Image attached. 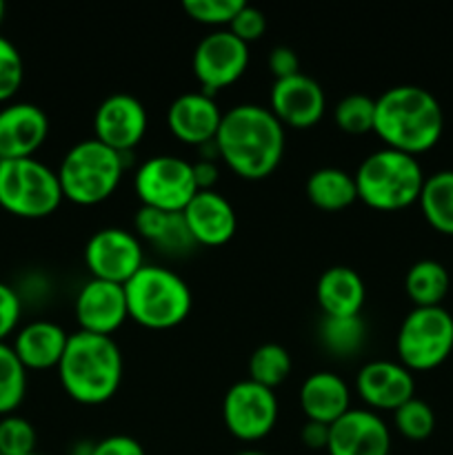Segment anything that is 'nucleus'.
<instances>
[{"mask_svg": "<svg viewBox=\"0 0 453 455\" xmlns=\"http://www.w3.org/2000/svg\"><path fill=\"white\" fill-rule=\"evenodd\" d=\"M238 455H266V453H262V451H256V449H247V451H240Z\"/></svg>", "mask_w": 453, "mask_h": 455, "instance_id": "nucleus-43", "label": "nucleus"}, {"mask_svg": "<svg viewBox=\"0 0 453 455\" xmlns=\"http://www.w3.org/2000/svg\"><path fill=\"white\" fill-rule=\"evenodd\" d=\"M442 132V107L429 89L398 84L376 98L373 133L389 149L417 158L438 145Z\"/></svg>", "mask_w": 453, "mask_h": 455, "instance_id": "nucleus-2", "label": "nucleus"}, {"mask_svg": "<svg viewBox=\"0 0 453 455\" xmlns=\"http://www.w3.org/2000/svg\"><path fill=\"white\" fill-rule=\"evenodd\" d=\"M69 342V333L52 320H31L13 333L12 349L27 371L58 369Z\"/></svg>", "mask_w": 453, "mask_h": 455, "instance_id": "nucleus-21", "label": "nucleus"}, {"mask_svg": "<svg viewBox=\"0 0 453 455\" xmlns=\"http://www.w3.org/2000/svg\"><path fill=\"white\" fill-rule=\"evenodd\" d=\"M133 234L154 244L164 256H187L198 247L182 213L160 212L142 204L133 216Z\"/></svg>", "mask_w": 453, "mask_h": 455, "instance_id": "nucleus-24", "label": "nucleus"}, {"mask_svg": "<svg viewBox=\"0 0 453 455\" xmlns=\"http://www.w3.org/2000/svg\"><path fill=\"white\" fill-rule=\"evenodd\" d=\"M449 287L451 278L447 267L429 258L413 262L404 275V291L416 307H442Z\"/></svg>", "mask_w": 453, "mask_h": 455, "instance_id": "nucleus-26", "label": "nucleus"}, {"mask_svg": "<svg viewBox=\"0 0 453 455\" xmlns=\"http://www.w3.org/2000/svg\"><path fill=\"white\" fill-rule=\"evenodd\" d=\"M34 425L27 418L9 413L0 418V455H29L36 453Z\"/></svg>", "mask_w": 453, "mask_h": 455, "instance_id": "nucleus-33", "label": "nucleus"}, {"mask_svg": "<svg viewBox=\"0 0 453 455\" xmlns=\"http://www.w3.org/2000/svg\"><path fill=\"white\" fill-rule=\"evenodd\" d=\"M58 380L62 391L74 403L98 407L120 391L124 376V360L114 336L76 331L58 364Z\"/></svg>", "mask_w": 453, "mask_h": 455, "instance_id": "nucleus-3", "label": "nucleus"}, {"mask_svg": "<svg viewBox=\"0 0 453 455\" xmlns=\"http://www.w3.org/2000/svg\"><path fill=\"white\" fill-rule=\"evenodd\" d=\"M22 315L20 293L12 284L0 280V342L7 340L12 333L18 331Z\"/></svg>", "mask_w": 453, "mask_h": 455, "instance_id": "nucleus-37", "label": "nucleus"}, {"mask_svg": "<svg viewBox=\"0 0 453 455\" xmlns=\"http://www.w3.org/2000/svg\"><path fill=\"white\" fill-rule=\"evenodd\" d=\"M182 216L198 247H222L238 229L234 204L216 189L198 191L182 209Z\"/></svg>", "mask_w": 453, "mask_h": 455, "instance_id": "nucleus-20", "label": "nucleus"}, {"mask_svg": "<svg viewBox=\"0 0 453 455\" xmlns=\"http://www.w3.org/2000/svg\"><path fill=\"white\" fill-rule=\"evenodd\" d=\"M269 109L282 127L311 129L327 111V96L322 84L306 74L274 80L269 92Z\"/></svg>", "mask_w": 453, "mask_h": 455, "instance_id": "nucleus-14", "label": "nucleus"}, {"mask_svg": "<svg viewBox=\"0 0 453 455\" xmlns=\"http://www.w3.org/2000/svg\"><path fill=\"white\" fill-rule=\"evenodd\" d=\"M354 180L360 203L376 212H400L420 200L426 176L416 156L382 147L358 164Z\"/></svg>", "mask_w": 453, "mask_h": 455, "instance_id": "nucleus-5", "label": "nucleus"}, {"mask_svg": "<svg viewBox=\"0 0 453 455\" xmlns=\"http://www.w3.org/2000/svg\"><path fill=\"white\" fill-rule=\"evenodd\" d=\"M74 315L80 331L114 336L129 320L124 287L107 280L89 278L76 293Z\"/></svg>", "mask_w": 453, "mask_h": 455, "instance_id": "nucleus-15", "label": "nucleus"}, {"mask_svg": "<svg viewBox=\"0 0 453 455\" xmlns=\"http://www.w3.org/2000/svg\"><path fill=\"white\" fill-rule=\"evenodd\" d=\"M91 455H147L142 444L131 435H107L93 443Z\"/></svg>", "mask_w": 453, "mask_h": 455, "instance_id": "nucleus-39", "label": "nucleus"}, {"mask_svg": "<svg viewBox=\"0 0 453 455\" xmlns=\"http://www.w3.org/2000/svg\"><path fill=\"white\" fill-rule=\"evenodd\" d=\"M49 136V116L34 102L0 107V160L34 158Z\"/></svg>", "mask_w": 453, "mask_h": 455, "instance_id": "nucleus-18", "label": "nucleus"}, {"mask_svg": "<svg viewBox=\"0 0 453 455\" xmlns=\"http://www.w3.org/2000/svg\"><path fill=\"white\" fill-rule=\"evenodd\" d=\"M453 351V315L444 307H413L395 336L398 363L409 371H431Z\"/></svg>", "mask_w": 453, "mask_h": 455, "instance_id": "nucleus-8", "label": "nucleus"}, {"mask_svg": "<svg viewBox=\"0 0 453 455\" xmlns=\"http://www.w3.org/2000/svg\"><path fill=\"white\" fill-rule=\"evenodd\" d=\"M244 0H185L182 9L191 20L200 25L216 27V29H226L235 13L242 9Z\"/></svg>", "mask_w": 453, "mask_h": 455, "instance_id": "nucleus-34", "label": "nucleus"}, {"mask_svg": "<svg viewBox=\"0 0 453 455\" xmlns=\"http://www.w3.org/2000/svg\"><path fill=\"white\" fill-rule=\"evenodd\" d=\"M393 425L400 435H404L407 440H413V443H420V440H426L433 434L435 413L425 400L411 398L402 407L395 409Z\"/></svg>", "mask_w": 453, "mask_h": 455, "instance_id": "nucleus-32", "label": "nucleus"}, {"mask_svg": "<svg viewBox=\"0 0 453 455\" xmlns=\"http://www.w3.org/2000/svg\"><path fill=\"white\" fill-rule=\"evenodd\" d=\"M133 191L142 207L182 213L198 194L194 163L171 154L151 156L133 173Z\"/></svg>", "mask_w": 453, "mask_h": 455, "instance_id": "nucleus-9", "label": "nucleus"}, {"mask_svg": "<svg viewBox=\"0 0 453 455\" xmlns=\"http://www.w3.org/2000/svg\"><path fill=\"white\" fill-rule=\"evenodd\" d=\"M284 127L269 107L256 102L234 105L222 116L216 136L220 160L244 180H262L284 158Z\"/></svg>", "mask_w": 453, "mask_h": 455, "instance_id": "nucleus-1", "label": "nucleus"}, {"mask_svg": "<svg viewBox=\"0 0 453 455\" xmlns=\"http://www.w3.org/2000/svg\"><path fill=\"white\" fill-rule=\"evenodd\" d=\"M93 443H78L74 449H71L69 455H91Z\"/></svg>", "mask_w": 453, "mask_h": 455, "instance_id": "nucleus-42", "label": "nucleus"}, {"mask_svg": "<svg viewBox=\"0 0 453 455\" xmlns=\"http://www.w3.org/2000/svg\"><path fill=\"white\" fill-rule=\"evenodd\" d=\"M29 455H43V453H38V451H36V453H29Z\"/></svg>", "mask_w": 453, "mask_h": 455, "instance_id": "nucleus-45", "label": "nucleus"}, {"mask_svg": "<svg viewBox=\"0 0 453 455\" xmlns=\"http://www.w3.org/2000/svg\"><path fill=\"white\" fill-rule=\"evenodd\" d=\"M83 258L91 278L124 284L145 265V249L133 231L105 227L89 235Z\"/></svg>", "mask_w": 453, "mask_h": 455, "instance_id": "nucleus-11", "label": "nucleus"}, {"mask_svg": "<svg viewBox=\"0 0 453 455\" xmlns=\"http://www.w3.org/2000/svg\"><path fill=\"white\" fill-rule=\"evenodd\" d=\"M25 80V62L9 38L0 36V102L7 105Z\"/></svg>", "mask_w": 453, "mask_h": 455, "instance_id": "nucleus-35", "label": "nucleus"}, {"mask_svg": "<svg viewBox=\"0 0 453 455\" xmlns=\"http://www.w3.org/2000/svg\"><path fill=\"white\" fill-rule=\"evenodd\" d=\"M291 369L293 363L289 351L278 342H265L249 358V380L275 391L287 382Z\"/></svg>", "mask_w": 453, "mask_h": 455, "instance_id": "nucleus-29", "label": "nucleus"}, {"mask_svg": "<svg viewBox=\"0 0 453 455\" xmlns=\"http://www.w3.org/2000/svg\"><path fill=\"white\" fill-rule=\"evenodd\" d=\"M369 327L362 315L331 318L322 315L318 324V340L336 358H354L367 345Z\"/></svg>", "mask_w": 453, "mask_h": 455, "instance_id": "nucleus-28", "label": "nucleus"}, {"mask_svg": "<svg viewBox=\"0 0 453 455\" xmlns=\"http://www.w3.org/2000/svg\"><path fill=\"white\" fill-rule=\"evenodd\" d=\"M249 67V44L235 38L229 29H216L204 36L194 49L191 69L204 93L213 96L231 87L244 76Z\"/></svg>", "mask_w": 453, "mask_h": 455, "instance_id": "nucleus-12", "label": "nucleus"}, {"mask_svg": "<svg viewBox=\"0 0 453 455\" xmlns=\"http://www.w3.org/2000/svg\"><path fill=\"white\" fill-rule=\"evenodd\" d=\"M300 409L306 420L331 427L351 409V389L333 371H315L300 387Z\"/></svg>", "mask_w": 453, "mask_h": 455, "instance_id": "nucleus-22", "label": "nucleus"}, {"mask_svg": "<svg viewBox=\"0 0 453 455\" xmlns=\"http://www.w3.org/2000/svg\"><path fill=\"white\" fill-rule=\"evenodd\" d=\"M225 111L218 107L216 98L200 92H187L173 98L167 109V127L185 145L203 147L213 142L220 129Z\"/></svg>", "mask_w": 453, "mask_h": 455, "instance_id": "nucleus-19", "label": "nucleus"}, {"mask_svg": "<svg viewBox=\"0 0 453 455\" xmlns=\"http://www.w3.org/2000/svg\"><path fill=\"white\" fill-rule=\"evenodd\" d=\"M27 395V369L12 345L0 342V418L16 413Z\"/></svg>", "mask_w": 453, "mask_h": 455, "instance_id": "nucleus-30", "label": "nucleus"}, {"mask_svg": "<svg viewBox=\"0 0 453 455\" xmlns=\"http://www.w3.org/2000/svg\"><path fill=\"white\" fill-rule=\"evenodd\" d=\"M65 196L56 169L34 158L0 160V209L22 220L56 213Z\"/></svg>", "mask_w": 453, "mask_h": 455, "instance_id": "nucleus-7", "label": "nucleus"}, {"mask_svg": "<svg viewBox=\"0 0 453 455\" xmlns=\"http://www.w3.org/2000/svg\"><path fill=\"white\" fill-rule=\"evenodd\" d=\"M124 158L127 156L102 145L96 138L76 142L56 169L65 200L80 207H96L109 200L124 178Z\"/></svg>", "mask_w": 453, "mask_h": 455, "instance_id": "nucleus-6", "label": "nucleus"}, {"mask_svg": "<svg viewBox=\"0 0 453 455\" xmlns=\"http://www.w3.org/2000/svg\"><path fill=\"white\" fill-rule=\"evenodd\" d=\"M3 18H4V3L0 0V22H3Z\"/></svg>", "mask_w": 453, "mask_h": 455, "instance_id": "nucleus-44", "label": "nucleus"}, {"mask_svg": "<svg viewBox=\"0 0 453 455\" xmlns=\"http://www.w3.org/2000/svg\"><path fill=\"white\" fill-rule=\"evenodd\" d=\"M226 29H229L235 38L242 40V43H247V44L256 43V40H260L266 31L265 12L258 7H253V4L244 3L242 9L235 13V18L231 20V25L226 27Z\"/></svg>", "mask_w": 453, "mask_h": 455, "instance_id": "nucleus-36", "label": "nucleus"}, {"mask_svg": "<svg viewBox=\"0 0 453 455\" xmlns=\"http://www.w3.org/2000/svg\"><path fill=\"white\" fill-rule=\"evenodd\" d=\"M417 204H420L425 220L435 231L453 235V169L426 176Z\"/></svg>", "mask_w": 453, "mask_h": 455, "instance_id": "nucleus-27", "label": "nucleus"}, {"mask_svg": "<svg viewBox=\"0 0 453 455\" xmlns=\"http://www.w3.org/2000/svg\"><path fill=\"white\" fill-rule=\"evenodd\" d=\"M329 434H331V427L329 425L306 420L300 431V440L306 449H311V451H327Z\"/></svg>", "mask_w": 453, "mask_h": 455, "instance_id": "nucleus-40", "label": "nucleus"}, {"mask_svg": "<svg viewBox=\"0 0 453 455\" xmlns=\"http://www.w3.org/2000/svg\"><path fill=\"white\" fill-rule=\"evenodd\" d=\"M280 416L274 389L253 380H240L229 387L222 400V420L226 431L240 443H258L274 431Z\"/></svg>", "mask_w": 453, "mask_h": 455, "instance_id": "nucleus-10", "label": "nucleus"}, {"mask_svg": "<svg viewBox=\"0 0 453 455\" xmlns=\"http://www.w3.org/2000/svg\"><path fill=\"white\" fill-rule=\"evenodd\" d=\"M305 194L314 207L322 212H342L358 203V189H355L354 173L340 167H320L306 178Z\"/></svg>", "mask_w": 453, "mask_h": 455, "instance_id": "nucleus-25", "label": "nucleus"}, {"mask_svg": "<svg viewBox=\"0 0 453 455\" xmlns=\"http://www.w3.org/2000/svg\"><path fill=\"white\" fill-rule=\"evenodd\" d=\"M355 391L371 411H395L416 398V380L395 360H371L355 376Z\"/></svg>", "mask_w": 453, "mask_h": 455, "instance_id": "nucleus-16", "label": "nucleus"}, {"mask_svg": "<svg viewBox=\"0 0 453 455\" xmlns=\"http://www.w3.org/2000/svg\"><path fill=\"white\" fill-rule=\"evenodd\" d=\"M123 287L129 320L151 331L178 327L189 318L194 307V293L187 280L167 267L145 262Z\"/></svg>", "mask_w": 453, "mask_h": 455, "instance_id": "nucleus-4", "label": "nucleus"}, {"mask_svg": "<svg viewBox=\"0 0 453 455\" xmlns=\"http://www.w3.org/2000/svg\"><path fill=\"white\" fill-rule=\"evenodd\" d=\"M333 120L338 129L349 136H362L373 132V120H376V98L367 93H349L340 98L333 109Z\"/></svg>", "mask_w": 453, "mask_h": 455, "instance_id": "nucleus-31", "label": "nucleus"}, {"mask_svg": "<svg viewBox=\"0 0 453 455\" xmlns=\"http://www.w3.org/2000/svg\"><path fill=\"white\" fill-rule=\"evenodd\" d=\"M194 178L195 185H198V191L204 189H213L220 178V172H218V163L216 160H203L198 158L194 163Z\"/></svg>", "mask_w": 453, "mask_h": 455, "instance_id": "nucleus-41", "label": "nucleus"}, {"mask_svg": "<svg viewBox=\"0 0 453 455\" xmlns=\"http://www.w3.org/2000/svg\"><path fill=\"white\" fill-rule=\"evenodd\" d=\"M149 127L145 105L131 93H111L93 114V138L127 156L136 149Z\"/></svg>", "mask_w": 453, "mask_h": 455, "instance_id": "nucleus-13", "label": "nucleus"}, {"mask_svg": "<svg viewBox=\"0 0 453 455\" xmlns=\"http://www.w3.org/2000/svg\"><path fill=\"white\" fill-rule=\"evenodd\" d=\"M329 455H389L391 429L380 413L351 407L331 425Z\"/></svg>", "mask_w": 453, "mask_h": 455, "instance_id": "nucleus-17", "label": "nucleus"}, {"mask_svg": "<svg viewBox=\"0 0 453 455\" xmlns=\"http://www.w3.org/2000/svg\"><path fill=\"white\" fill-rule=\"evenodd\" d=\"M315 300L322 315H331V318L360 315L367 300V287L358 271L351 267H329L315 283Z\"/></svg>", "mask_w": 453, "mask_h": 455, "instance_id": "nucleus-23", "label": "nucleus"}, {"mask_svg": "<svg viewBox=\"0 0 453 455\" xmlns=\"http://www.w3.org/2000/svg\"><path fill=\"white\" fill-rule=\"evenodd\" d=\"M266 65H269L274 80H282L289 78V76L300 74V58H298L296 49L287 47V44H278V47L271 49Z\"/></svg>", "mask_w": 453, "mask_h": 455, "instance_id": "nucleus-38", "label": "nucleus"}]
</instances>
